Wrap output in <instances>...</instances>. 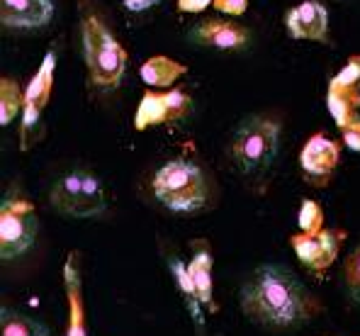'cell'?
I'll return each mask as SVG.
<instances>
[{"mask_svg":"<svg viewBox=\"0 0 360 336\" xmlns=\"http://www.w3.org/2000/svg\"><path fill=\"white\" fill-rule=\"evenodd\" d=\"M214 0H178V10L180 13H190V15H198L202 10H207Z\"/></svg>","mask_w":360,"mask_h":336,"instance_id":"25","label":"cell"},{"mask_svg":"<svg viewBox=\"0 0 360 336\" xmlns=\"http://www.w3.org/2000/svg\"><path fill=\"white\" fill-rule=\"evenodd\" d=\"M151 193L166 210L193 215L207 207L210 183L205 170L193 161L173 158L153 173Z\"/></svg>","mask_w":360,"mask_h":336,"instance_id":"2","label":"cell"},{"mask_svg":"<svg viewBox=\"0 0 360 336\" xmlns=\"http://www.w3.org/2000/svg\"><path fill=\"white\" fill-rule=\"evenodd\" d=\"M193 110V100L183 90H146L134 112V130L146 132L158 125L183 122Z\"/></svg>","mask_w":360,"mask_h":336,"instance_id":"8","label":"cell"},{"mask_svg":"<svg viewBox=\"0 0 360 336\" xmlns=\"http://www.w3.org/2000/svg\"><path fill=\"white\" fill-rule=\"evenodd\" d=\"M338 161H341V144L333 142L331 137H326L324 132L311 135L300 154L302 170L309 178V183H316L319 188L329 183Z\"/></svg>","mask_w":360,"mask_h":336,"instance_id":"11","label":"cell"},{"mask_svg":"<svg viewBox=\"0 0 360 336\" xmlns=\"http://www.w3.org/2000/svg\"><path fill=\"white\" fill-rule=\"evenodd\" d=\"M336 127L341 130V137H343V142H346V147L351 149V151L360 154V110L348 115L346 120L338 122Z\"/></svg>","mask_w":360,"mask_h":336,"instance_id":"23","label":"cell"},{"mask_svg":"<svg viewBox=\"0 0 360 336\" xmlns=\"http://www.w3.org/2000/svg\"><path fill=\"white\" fill-rule=\"evenodd\" d=\"M25 110V93L15 78H0V125L8 127Z\"/></svg>","mask_w":360,"mask_h":336,"instance_id":"20","label":"cell"},{"mask_svg":"<svg viewBox=\"0 0 360 336\" xmlns=\"http://www.w3.org/2000/svg\"><path fill=\"white\" fill-rule=\"evenodd\" d=\"M63 292L68 302V324L66 336H88L86 300H83V273H81V254L71 251L63 263Z\"/></svg>","mask_w":360,"mask_h":336,"instance_id":"12","label":"cell"},{"mask_svg":"<svg viewBox=\"0 0 360 336\" xmlns=\"http://www.w3.org/2000/svg\"><path fill=\"white\" fill-rule=\"evenodd\" d=\"M54 68H56V54L54 51H46V56L41 58V66L37 68L30 85L25 88V110H22V122H20V139H22L20 147L25 151L34 144V130L41 122V112L49 105L51 88H54Z\"/></svg>","mask_w":360,"mask_h":336,"instance_id":"7","label":"cell"},{"mask_svg":"<svg viewBox=\"0 0 360 336\" xmlns=\"http://www.w3.org/2000/svg\"><path fill=\"white\" fill-rule=\"evenodd\" d=\"M297 224L302 234H316L324 227V210L316 200H302L297 212Z\"/></svg>","mask_w":360,"mask_h":336,"instance_id":"21","label":"cell"},{"mask_svg":"<svg viewBox=\"0 0 360 336\" xmlns=\"http://www.w3.org/2000/svg\"><path fill=\"white\" fill-rule=\"evenodd\" d=\"M190 39L202 46H214V49H243L251 42V30L236 25L231 20H205L198 27L190 30Z\"/></svg>","mask_w":360,"mask_h":336,"instance_id":"14","label":"cell"},{"mask_svg":"<svg viewBox=\"0 0 360 336\" xmlns=\"http://www.w3.org/2000/svg\"><path fill=\"white\" fill-rule=\"evenodd\" d=\"M285 30L290 39L329 44V10L319 0H302L285 13Z\"/></svg>","mask_w":360,"mask_h":336,"instance_id":"10","label":"cell"},{"mask_svg":"<svg viewBox=\"0 0 360 336\" xmlns=\"http://www.w3.org/2000/svg\"><path fill=\"white\" fill-rule=\"evenodd\" d=\"M188 73V63L176 61L171 56H149L139 68V76L149 88H158V90H166L171 88L173 83H178L180 78Z\"/></svg>","mask_w":360,"mask_h":336,"instance_id":"16","label":"cell"},{"mask_svg":"<svg viewBox=\"0 0 360 336\" xmlns=\"http://www.w3.org/2000/svg\"><path fill=\"white\" fill-rule=\"evenodd\" d=\"M326 108H329L331 117L343 122L348 115L360 110V83H343L336 76L329 81V90H326Z\"/></svg>","mask_w":360,"mask_h":336,"instance_id":"18","label":"cell"},{"mask_svg":"<svg viewBox=\"0 0 360 336\" xmlns=\"http://www.w3.org/2000/svg\"><path fill=\"white\" fill-rule=\"evenodd\" d=\"M39 232L37 210L27 197L13 190L0 205V256L13 261L30 251Z\"/></svg>","mask_w":360,"mask_h":336,"instance_id":"6","label":"cell"},{"mask_svg":"<svg viewBox=\"0 0 360 336\" xmlns=\"http://www.w3.org/2000/svg\"><path fill=\"white\" fill-rule=\"evenodd\" d=\"M49 202L59 215L88 220L108 210L105 183L90 168H73L61 175L49 190Z\"/></svg>","mask_w":360,"mask_h":336,"instance_id":"5","label":"cell"},{"mask_svg":"<svg viewBox=\"0 0 360 336\" xmlns=\"http://www.w3.org/2000/svg\"><path fill=\"white\" fill-rule=\"evenodd\" d=\"M343 242H346L343 229H321L316 234L297 232L290 237V247L295 249L300 263L316 275H324L336 263Z\"/></svg>","mask_w":360,"mask_h":336,"instance_id":"9","label":"cell"},{"mask_svg":"<svg viewBox=\"0 0 360 336\" xmlns=\"http://www.w3.org/2000/svg\"><path fill=\"white\" fill-rule=\"evenodd\" d=\"M239 302L251 322L268 329H297L324 312L319 297L283 263L258 266L241 285Z\"/></svg>","mask_w":360,"mask_h":336,"instance_id":"1","label":"cell"},{"mask_svg":"<svg viewBox=\"0 0 360 336\" xmlns=\"http://www.w3.org/2000/svg\"><path fill=\"white\" fill-rule=\"evenodd\" d=\"M343 273H346L348 297H351L353 305H360V244L348 254L346 266H343Z\"/></svg>","mask_w":360,"mask_h":336,"instance_id":"22","label":"cell"},{"mask_svg":"<svg viewBox=\"0 0 360 336\" xmlns=\"http://www.w3.org/2000/svg\"><path fill=\"white\" fill-rule=\"evenodd\" d=\"M122 3L129 10H134V13H144V10H151L153 5H158L161 0H122Z\"/></svg>","mask_w":360,"mask_h":336,"instance_id":"26","label":"cell"},{"mask_svg":"<svg viewBox=\"0 0 360 336\" xmlns=\"http://www.w3.org/2000/svg\"><path fill=\"white\" fill-rule=\"evenodd\" d=\"M0 336H51V332L30 314L15 307H3L0 309Z\"/></svg>","mask_w":360,"mask_h":336,"instance_id":"19","label":"cell"},{"mask_svg":"<svg viewBox=\"0 0 360 336\" xmlns=\"http://www.w3.org/2000/svg\"><path fill=\"white\" fill-rule=\"evenodd\" d=\"M83 56H86L90 83L98 90H115L124 81L127 49L98 15H88L81 25Z\"/></svg>","mask_w":360,"mask_h":336,"instance_id":"3","label":"cell"},{"mask_svg":"<svg viewBox=\"0 0 360 336\" xmlns=\"http://www.w3.org/2000/svg\"><path fill=\"white\" fill-rule=\"evenodd\" d=\"M51 20V0H0V23L8 30H44Z\"/></svg>","mask_w":360,"mask_h":336,"instance_id":"13","label":"cell"},{"mask_svg":"<svg viewBox=\"0 0 360 336\" xmlns=\"http://www.w3.org/2000/svg\"><path fill=\"white\" fill-rule=\"evenodd\" d=\"M212 5H214L219 13L231 15V18H241L248 8V0H214Z\"/></svg>","mask_w":360,"mask_h":336,"instance_id":"24","label":"cell"},{"mask_svg":"<svg viewBox=\"0 0 360 336\" xmlns=\"http://www.w3.org/2000/svg\"><path fill=\"white\" fill-rule=\"evenodd\" d=\"M212 268H214V259L207 247V242H195L193 244V259L188 263V273L193 278L195 287H198V295L202 307L210 314H217V302H214V280H212Z\"/></svg>","mask_w":360,"mask_h":336,"instance_id":"15","label":"cell"},{"mask_svg":"<svg viewBox=\"0 0 360 336\" xmlns=\"http://www.w3.org/2000/svg\"><path fill=\"white\" fill-rule=\"evenodd\" d=\"M280 127L278 120L266 115H251L236 127L229 144V156L241 173H263L273 166L280 149Z\"/></svg>","mask_w":360,"mask_h":336,"instance_id":"4","label":"cell"},{"mask_svg":"<svg viewBox=\"0 0 360 336\" xmlns=\"http://www.w3.org/2000/svg\"><path fill=\"white\" fill-rule=\"evenodd\" d=\"M168 268H171L173 280H176L180 295H183V300H185V307H188L190 317H193V322H195V332H198V336H205V307H202V302H200L198 287H195V282L188 273V263H183L178 256H173V259L168 261Z\"/></svg>","mask_w":360,"mask_h":336,"instance_id":"17","label":"cell"}]
</instances>
